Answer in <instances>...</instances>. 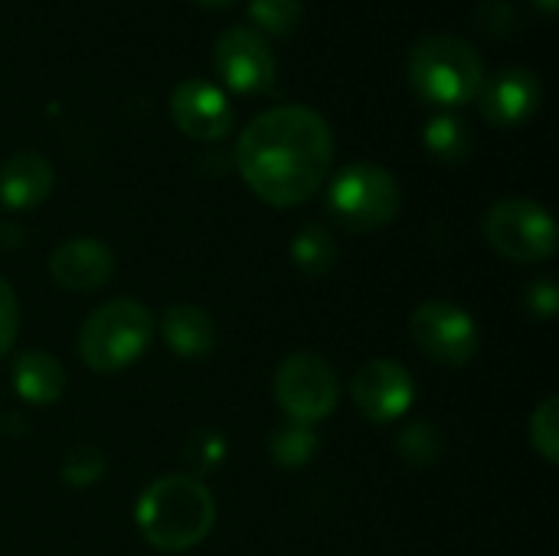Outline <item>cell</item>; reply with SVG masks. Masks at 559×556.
<instances>
[{"label": "cell", "instance_id": "16", "mask_svg": "<svg viewBox=\"0 0 559 556\" xmlns=\"http://www.w3.org/2000/svg\"><path fill=\"white\" fill-rule=\"evenodd\" d=\"M13 390L23 403L49 406L66 390V370L46 351H23L13 360Z\"/></svg>", "mask_w": 559, "mask_h": 556}, {"label": "cell", "instance_id": "6", "mask_svg": "<svg viewBox=\"0 0 559 556\" xmlns=\"http://www.w3.org/2000/svg\"><path fill=\"white\" fill-rule=\"evenodd\" d=\"M481 233H485L488 246L501 259H511L518 265L547 262L557 252V223H554V216L540 203H534L527 197L498 200L485 213Z\"/></svg>", "mask_w": 559, "mask_h": 556}, {"label": "cell", "instance_id": "9", "mask_svg": "<svg viewBox=\"0 0 559 556\" xmlns=\"http://www.w3.org/2000/svg\"><path fill=\"white\" fill-rule=\"evenodd\" d=\"M213 62L226 88L236 95H262L275 85V52L269 39L252 26H233L219 33Z\"/></svg>", "mask_w": 559, "mask_h": 556}, {"label": "cell", "instance_id": "17", "mask_svg": "<svg viewBox=\"0 0 559 556\" xmlns=\"http://www.w3.org/2000/svg\"><path fill=\"white\" fill-rule=\"evenodd\" d=\"M423 144H426V151L436 161H442V164H462L472 154V144L475 141H472V128L459 115L442 111V115H436V118L426 121Z\"/></svg>", "mask_w": 559, "mask_h": 556}, {"label": "cell", "instance_id": "21", "mask_svg": "<svg viewBox=\"0 0 559 556\" xmlns=\"http://www.w3.org/2000/svg\"><path fill=\"white\" fill-rule=\"evenodd\" d=\"M249 16L259 29L272 36H292L301 26L305 3L301 0H249Z\"/></svg>", "mask_w": 559, "mask_h": 556}, {"label": "cell", "instance_id": "23", "mask_svg": "<svg viewBox=\"0 0 559 556\" xmlns=\"http://www.w3.org/2000/svg\"><path fill=\"white\" fill-rule=\"evenodd\" d=\"M105 475V456L95 446H75L62 459V482L72 488H88Z\"/></svg>", "mask_w": 559, "mask_h": 556}, {"label": "cell", "instance_id": "12", "mask_svg": "<svg viewBox=\"0 0 559 556\" xmlns=\"http://www.w3.org/2000/svg\"><path fill=\"white\" fill-rule=\"evenodd\" d=\"M540 79L524 66H504L495 75H485L478 88V108L488 125L514 128L524 125L540 108Z\"/></svg>", "mask_w": 559, "mask_h": 556}, {"label": "cell", "instance_id": "7", "mask_svg": "<svg viewBox=\"0 0 559 556\" xmlns=\"http://www.w3.org/2000/svg\"><path fill=\"white\" fill-rule=\"evenodd\" d=\"M272 393L288 423L318 426L337 410L341 380L321 354H292L278 364Z\"/></svg>", "mask_w": 559, "mask_h": 556}, {"label": "cell", "instance_id": "25", "mask_svg": "<svg viewBox=\"0 0 559 556\" xmlns=\"http://www.w3.org/2000/svg\"><path fill=\"white\" fill-rule=\"evenodd\" d=\"M16 328H20V305H16L10 282L0 279V357L10 354V347L16 341Z\"/></svg>", "mask_w": 559, "mask_h": 556}, {"label": "cell", "instance_id": "2", "mask_svg": "<svg viewBox=\"0 0 559 556\" xmlns=\"http://www.w3.org/2000/svg\"><path fill=\"white\" fill-rule=\"evenodd\" d=\"M141 537L164 554H183L206 541L216 524V498L193 475H160L144 488L134 508Z\"/></svg>", "mask_w": 559, "mask_h": 556}, {"label": "cell", "instance_id": "3", "mask_svg": "<svg viewBox=\"0 0 559 556\" xmlns=\"http://www.w3.org/2000/svg\"><path fill=\"white\" fill-rule=\"evenodd\" d=\"M409 82L423 102L459 108L475 102L485 82V62L468 39L432 33L423 36L409 52Z\"/></svg>", "mask_w": 559, "mask_h": 556}, {"label": "cell", "instance_id": "14", "mask_svg": "<svg viewBox=\"0 0 559 556\" xmlns=\"http://www.w3.org/2000/svg\"><path fill=\"white\" fill-rule=\"evenodd\" d=\"M52 164L36 151H16L0 167V203L7 210H33L52 193Z\"/></svg>", "mask_w": 559, "mask_h": 556}, {"label": "cell", "instance_id": "19", "mask_svg": "<svg viewBox=\"0 0 559 556\" xmlns=\"http://www.w3.org/2000/svg\"><path fill=\"white\" fill-rule=\"evenodd\" d=\"M396 452L400 459H406L409 465L416 469H426V465H436L445 452V436L436 423L429 419H416V423H406L396 436Z\"/></svg>", "mask_w": 559, "mask_h": 556}, {"label": "cell", "instance_id": "22", "mask_svg": "<svg viewBox=\"0 0 559 556\" xmlns=\"http://www.w3.org/2000/svg\"><path fill=\"white\" fill-rule=\"evenodd\" d=\"M531 446L534 452L547 462L557 465L559 462V400L557 397H544L540 406L531 413Z\"/></svg>", "mask_w": 559, "mask_h": 556}, {"label": "cell", "instance_id": "1", "mask_svg": "<svg viewBox=\"0 0 559 556\" xmlns=\"http://www.w3.org/2000/svg\"><path fill=\"white\" fill-rule=\"evenodd\" d=\"M334 161V131L308 105H278L246 125L236 167L269 206H298L321 190Z\"/></svg>", "mask_w": 559, "mask_h": 556}, {"label": "cell", "instance_id": "5", "mask_svg": "<svg viewBox=\"0 0 559 556\" xmlns=\"http://www.w3.org/2000/svg\"><path fill=\"white\" fill-rule=\"evenodd\" d=\"M328 213L350 233H373L400 216L403 190L380 164H347L328 184Z\"/></svg>", "mask_w": 559, "mask_h": 556}, {"label": "cell", "instance_id": "10", "mask_svg": "<svg viewBox=\"0 0 559 556\" xmlns=\"http://www.w3.org/2000/svg\"><path fill=\"white\" fill-rule=\"evenodd\" d=\"M413 397H416V383L409 370L390 357L367 360L350 380V403L367 423L377 426H390L403 419L413 406Z\"/></svg>", "mask_w": 559, "mask_h": 556}, {"label": "cell", "instance_id": "13", "mask_svg": "<svg viewBox=\"0 0 559 556\" xmlns=\"http://www.w3.org/2000/svg\"><path fill=\"white\" fill-rule=\"evenodd\" d=\"M49 275L66 292H95L115 275V252L95 236H75L52 249Z\"/></svg>", "mask_w": 559, "mask_h": 556}, {"label": "cell", "instance_id": "20", "mask_svg": "<svg viewBox=\"0 0 559 556\" xmlns=\"http://www.w3.org/2000/svg\"><path fill=\"white\" fill-rule=\"evenodd\" d=\"M318 452V436L314 426H301V423H282L272 429L269 436V456L282 465V469H298L305 465L311 456Z\"/></svg>", "mask_w": 559, "mask_h": 556}, {"label": "cell", "instance_id": "27", "mask_svg": "<svg viewBox=\"0 0 559 556\" xmlns=\"http://www.w3.org/2000/svg\"><path fill=\"white\" fill-rule=\"evenodd\" d=\"M193 3H200V7H210V10H219V7H233L236 0H193Z\"/></svg>", "mask_w": 559, "mask_h": 556}, {"label": "cell", "instance_id": "24", "mask_svg": "<svg viewBox=\"0 0 559 556\" xmlns=\"http://www.w3.org/2000/svg\"><path fill=\"white\" fill-rule=\"evenodd\" d=\"M524 301H527V311H531L537 321H554L559 308L557 282H554V279H537V282H531Z\"/></svg>", "mask_w": 559, "mask_h": 556}, {"label": "cell", "instance_id": "26", "mask_svg": "<svg viewBox=\"0 0 559 556\" xmlns=\"http://www.w3.org/2000/svg\"><path fill=\"white\" fill-rule=\"evenodd\" d=\"M534 3L540 7V13H544V16H554L559 7V0H534Z\"/></svg>", "mask_w": 559, "mask_h": 556}, {"label": "cell", "instance_id": "11", "mask_svg": "<svg viewBox=\"0 0 559 556\" xmlns=\"http://www.w3.org/2000/svg\"><path fill=\"white\" fill-rule=\"evenodd\" d=\"M170 118L193 141H219L233 131V105L206 79H187L170 92Z\"/></svg>", "mask_w": 559, "mask_h": 556}, {"label": "cell", "instance_id": "15", "mask_svg": "<svg viewBox=\"0 0 559 556\" xmlns=\"http://www.w3.org/2000/svg\"><path fill=\"white\" fill-rule=\"evenodd\" d=\"M160 338L177 357H206L219 341V328L200 305H170L160 315Z\"/></svg>", "mask_w": 559, "mask_h": 556}, {"label": "cell", "instance_id": "8", "mask_svg": "<svg viewBox=\"0 0 559 556\" xmlns=\"http://www.w3.org/2000/svg\"><path fill=\"white\" fill-rule=\"evenodd\" d=\"M409 334L423 357H429L432 364L449 367V370L468 367L481 351V331H478L475 318L462 305L442 301V298L423 301L413 311Z\"/></svg>", "mask_w": 559, "mask_h": 556}, {"label": "cell", "instance_id": "18", "mask_svg": "<svg viewBox=\"0 0 559 556\" xmlns=\"http://www.w3.org/2000/svg\"><path fill=\"white\" fill-rule=\"evenodd\" d=\"M288 256H292V265L301 275H328L337 265L341 249H337V239L324 226L311 223V226L295 233V239L288 246Z\"/></svg>", "mask_w": 559, "mask_h": 556}, {"label": "cell", "instance_id": "4", "mask_svg": "<svg viewBox=\"0 0 559 556\" xmlns=\"http://www.w3.org/2000/svg\"><path fill=\"white\" fill-rule=\"evenodd\" d=\"M154 315L134 298H111L98 305L79 328V360L95 374L128 370L151 347Z\"/></svg>", "mask_w": 559, "mask_h": 556}]
</instances>
